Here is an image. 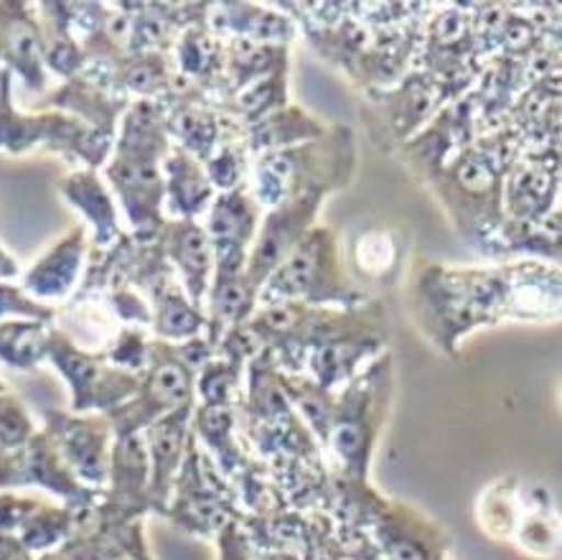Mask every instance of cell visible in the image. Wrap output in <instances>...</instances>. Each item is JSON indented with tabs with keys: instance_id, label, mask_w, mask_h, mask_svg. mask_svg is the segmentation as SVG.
I'll return each mask as SVG.
<instances>
[{
	"instance_id": "7c38bea8",
	"label": "cell",
	"mask_w": 562,
	"mask_h": 560,
	"mask_svg": "<svg viewBox=\"0 0 562 560\" xmlns=\"http://www.w3.org/2000/svg\"><path fill=\"white\" fill-rule=\"evenodd\" d=\"M229 502L232 500L224 494L220 479L209 469L202 446L191 434L187 459L176 477L166 515L191 535H214L232 523Z\"/></svg>"
},
{
	"instance_id": "f1b7e54d",
	"label": "cell",
	"mask_w": 562,
	"mask_h": 560,
	"mask_svg": "<svg viewBox=\"0 0 562 560\" xmlns=\"http://www.w3.org/2000/svg\"><path fill=\"white\" fill-rule=\"evenodd\" d=\"M38 26H42V49L44 67L64 79L77 77L85 69V52L71 36L64 3H38L36 5Z\"/></svg>"
},
{
	"instance_id": "7bdbcfd3",
	"label": "cell",
	"mask_w": 562,
	"mask_h": 560,
	"mask_svg": "<svg viewBox=\"0 0 562 560\" xmlns=\"http://www.w3.org/2000/svg\"><path fill=\"white\" fill-rule=\"evenodd\" d=\"M19 276H21L19 260H15L13 255L5 250L3 243H0V280H5V283H11V280L19 278Z\"/></svg>"
},
{
	"instance_id": "8fae6325",
	"label": "cell",
	"mask_w": 562,
	"mask_h": 560,
	"mask_svg": "<svg viewBox=\"0 0 562 560\" xmlns=\"http://www.w3.org/2000/svg\"><path fill=\"white\" fill-rule=\"evenodd\" d=\"M384 329H387V322H384L382 303L367 301L347 329L328 336L311 351L306 359L311 380L328 392L347 385L351 378H357L361 365H369L380 355Z\"/></svg>"
},
{
	"instance_id": "ac0fdd59",
	"label": "cell",
	"mask_w": 562,
	"mask_h": 560,
	"mask_svg": "<svg viewBox=\"0 0 562 560\" xmlns=\"http://www.w3.org/2000/svg\"><path fill=\"white\" fill-rule=\"evenodd\" d=\"M257 288L247 276L245 258L214 260V276L206 291V329L204 336L216 351L222 336L235 326L250 322L257 309Z\"/></svg>"
},
{
	"instance_id": "f6af8a7d",
	"label": "cell",
	"mask_w": 562,
	"mask_h": 560,
	"mask_svg": "<svg viewBox=\"0 0 562 560\" xmlns=\"http://www.w3.org/2000/svg\"><path fill=\"white\" fill-rule=\"evenodd\" d=\"M3 390H8V388L3 385V382H0V392H3Z\"/></svg>"
},
{
	"instance_id": "7a4b0ae2",
	"label": "cell",
	"mask_w": 562,
	"mask_h": 560,
	"mask_svg": "<svg viewBox=\"0 0 562 560\" xmlns=\"http://www.w3.org/2000/svg\"><path fill=\"white\" fill-rule=\"evenodd\" d=\"M166 108L158 100H133L117 123L104 179L123 206L131 235L154 239L168 222L164 212V158L171 150Z\"/></svg>"
},
{
	"instance_id": "ba28073f",
	"label": "cell",
	"mask_w": 562,
	"mask_h": 560,
	"mask_svg": "<svg viewBox=\"0 0 562 560\" xmlns=\"http://www.w3.org/2000/svg\"><path fill=\"white\" fill-rule=\"evenodd\" d=\"M46 362L61 374L71 392V413H110L138 390L140 374L112 367L102 351L82 349L64 329H49Z\"/></svg>"
},
{
	"instance_id": "484cf974",
	"label": "cell",
	"mask_w": 562,
	"mask_h": 560,
	"mask_svg": "<svg viewBox=\"0 0 562 560\" xmlns=\"http://www.w3.org/2000/svg\"><path fill=\"white\" fill-rule=\"evenodd\" d=\"M291 49L280 44H257L245 38H227L224 42V71H222V94L227 102L232 94L257 79L285 71L291 61ZM222 102V105H224ZM220 105V108H222Z\"/></svg>"
},
{
	"instance_id": "4316f807",
	"label": "cell",
	"mask_w": 562,
	"mask_h": 560,
	"mask_svg": "<svg viewBox=\"0 0 562 560\" xmlns=\"http://www.w3.org/2000/svg\"><path fill=\"white\" fill-rule=\"evenodd\" d=\"M326 131L328 125L324 120L313 117L303 108L288 102L285 108L272 112V115L260 120V123L245 127L243 146L250 154V158H255L260 154H270V150L299 146V143L318 138Z\"/></svg>"
},
{
	"instance_id": "ffe728a7",
	"label": "cell",
	"mask_w": 562,
	"mask_h": 560,
	"mask_svg": "<svg viewBox=\"0 0 562 560\" xmlns=\"http://www.w3.org/2000/svg\"><path fill=\"white\" fill-rule=\"evenodd\" d=\"M260 217L262 206L257 204L247 183L229 191H216L214 202L206 210V222L202 224L209 243H212L214 260H247L257 227H260Z\"/></svg>"
},
{
	"instance_id": "60d3db41",
	"label": "cell",
	"mask_w": 562,
	"mask_h": 560,
	"mask_svg": "<svg viewBox=\"0 0 562 560\" xmlns=\"http://www.w3.org/2000/svg\"><path fill=\"white\" fill-rule=\"evenodd\" d=\"M42 500L31 497H15L11 492L0 494V538H15L26 517L36 509Z\"/></svg>"
},
{
	"instance_id": "5b68a950",
	"label": "cell",
	"mask_w": 562,
	"mask_h": 560,
	"mask_svg": "<svg viewBox=\"0 0 562 560\" xmlns=\"http://www.w3.org/2000/svg\"><path fill=\"white\" fill-rule=\"evenodd\" d=\"M115 135L82 123L69 112L44 108L23 112L13 102V75L0 69V154L26 156L34 150L67 158L69 164L98 171L108 164Z\"/></svg>"
},
{
	"instance_id": "8d00e7d4",
	"label": "cell",
	"mask_w": 562,
	"mask_h": 560,
	"mask_svg": "<svg viewBox=\"0 0 562 560\" xmlns=\"http://www.w3.org/2000/svg\"><path fill=\"white\" fill-rule=\"evenodd\" d=\"M252 158L243 146V138L222 143L212 156L204 161V171L212 181L214 191H229L245 187L247 173H250Z\"/></svg>"
},
{
	"instance_id": "f35d334b",
	"label": "cell",
	"mask_w": 562,
	"mask_h": 560,
	"mask_svg": "<svg viewBox=\"0 0 562 560\" xmlns=\"http://www.w3.org/2000/svg\"><path fill=\"white\" fill-rule=\"evenodd\" d=\"M36 423L11 390L0 392V448L21 451L36 436Z\"/></svg>"
},
{
	"instance_id": "83f0119b",
	"label": "cell",
	"mask_w": 562,
	"mask_h": 560,
	"mask_svg": "<svg viewBox=\"0 0 562 560\" xmlns=\"http://www.w3.org/2000/svg\"><path fill=\"white\" fill-rule=\"evenodd\" d=\"M150 303V332L154 339L168 341V344H181L194 339V336L204 334L206 329V316L202 309H196L189 301L187 291H183L179 278L166 280L164 285H158L154 293L148 295Z\"/></svg>"
},
{
	"instance_id": "4fadbf2b",
	"label": "cell",
	"mask_w": 562,
	"mask_h": 560,
	"mask_svg": "<svg viewBox=\"0 0 562 560\" xmlns=\"http://www.w3.org/2000/svg\"><path fill=\"white\" fill-rule=\"evenodd\" d=\"M560 154L558 148L521 150L502 181V217L542 222L558 214Z\"/></svg>"
},
{
	"instance_id": "9c48e42d",
	"label": "cell",
	"mask_w": 562,
	"mask_h": 560,
	"mask_svg": "<svg viewBox=\"0 0 562 560\" xmlns=\"http://www.w3.org/2000/svg\"><path fill=\"white\" fill-rule=\"evenodd\" d=\"M194 378L196 374L181 362L173 344L160 339L150 341L148 367L140 374L135 395L117 405L115 411L104 413L112 426V436H138L150 423L191 403L194 400Z\"/></svg>"
},
{
	"instance_id": "d590c367",
	"label": "cell",
	"mask_w": 562,
	"mask_h": 560,
	"mask_svg": "<svg viewBox=\"0 0 562 560\" xmlns=\"http://www.w3.org/2000/svg\"><path fill=\"white\" fill-rule=\"evenodd\" d=\"M521 515V490L512 479L488 486L479 502V523L496 540H512Z\"/></svg>"
},
{
	"instance_id": "ab89813d",
	"label": "cell",
	"mask_w": 562,
	"mask_h": 560,
	"mask_svg": "<svg viewBox=\"0 0 562 560\" xmlns=\"http://www.w3.org/2000/svg\"><path fill=\"white\" fill-rule=\"evenodd\" d=\"M5 318H34V322L54 324L56 309L34 301L23 293L21 285L0 280V322H5Z\"/></svg>"
},
{
	"instance_id": "836d02e7",
	"label": "cell",
	"mask_w": 562,
	"mask_h": 560,
	"mask_svg": "<svg viewBox=\"0 0 562 560\" xmlns=\"http://www.w3.org/2000/svg\"><path fill=\"white\" fill-rule=\"evenodd\" d=\"M77 527V509L54 507V504L38 502L36 509L26 517V523L21 525V530L15 533V540L21 542V548L26 553H52L54 548H59L64 540L75 533Z\"/></svg>"
},
{
	"instance_id": "30bf717a",
	"label": "cell",
	"mask_w": 562,
	"mask_h": 560,
	"mask_svg": "<svg viewBox=\"0 0 562 560\" xmlns=\"http://www.w3.org/2000/svg\"><path fill=\"white\" fill-rule=\"evenodd\" d=\"M44 434L52 438L61 461L87 490L102 492L108 484L110 451H112V426L102 413H44Z\"/></svg>"
},
{
	"instance_id": "f546056e",
	"label": "cell",
	"mask_w": 562,
	"mask_h": 560,
	"mask_svg": "<svg viewBox=\"0 0 562 560\" xmlns=\"http://www.w3.org/2000/svg\"><path fill=\"white\" fill-rule=\"evenodd\" d=\"M191 434L214 453L222 474H237L243 467V453L235 444V407L194 403Z\"/></svg>"
},
{
	"instance_id": "4dcf8cb0",
	"label": "cell",
	"mask_w": 562,
	"mask_h": 560,
	"mask_svg": "<svg viewBox=\"0 0 562 560\" xmlns=\"http://www.w3.org/2000/svg\"><path fill=\"white\" fill-rule=\"evenodd\" d=\"M52 324L34 318L0 322V365L19 372H36L46 362Z\"/></svg>"
},
{
	"instance_id": "6da1fadb",
	"label": "cell",
	"mask_w": 562,
	"mask_h": 560,
	"mask_svg": "<svg viewBox=\"0 0 562 560\" xmlns=\"http://www.w3.org/2000/svg\"><path fill=\"white\" fill-rule=\"evenodd\" d=\"M413 314L446 355H456L465 334L504 318L550 322L560 316L555 266L517 262L494 270L425 266L415 273Z\"/></svg>"
},
{
	"instance_id": "7402d4cb",
	"label": "cell",
	"mask_w": 562,
	"mask_h": 560,
	"mask_svg": "<svg viewBox=\"0 0 562 560\" xmlns=\"http://www.w3.org/2000/svg\"><path fill=\"white\" fill-rule=\"evenodd\" d=\"M59 194L92 227L90 247H94V250H104V247L115 245L123 237L125 229L120 227L115 197H112V191L98 171H92V168H75V171H69L59 181Z\"/></svg>"
},
{
	"instance_id": "d4e9b609",
	"label": "cell",
	"mask_w": 562,
	"mask_h": 560,
	"mask_svg": "<svg viewBox=\"0 0 562 560\" xmlns=\"http://www.w3.org/2000/svg\"><path fill=\"white\" fill-rule=\"evenodd\" d=\"M131 102L133 100H127L115 90H110V87L100 85L98 79L77 75L71 79H64L59 90H54L49 98H46V108L69 112V115L79 117L82 123L98 127V131L108 135H115L120 117H123V112Z\"/></svg>"
},
{
	"instance_id": "603a6c76",
	"label": "cell",
	"mask_w": 562,
	"mask_h": 560,
	"mask_svg": "<svg viewBox=\"0 0 562 560\" xmlns=\"http://www.w3.org/2000/svg\"><path fill=\"white\" fill-rule=\"evenodd\" d=\"M19 456L23 486H42V490L52 492L54 497L64 500V504L71 509L92 507L102 497V492L87 490L85 484L77 482L44 430H36V436L21 448Z\"/></svg>"
},
{
	"instance_id": "52a82bcc",
	"label": "cell",
	"mask_w": 562,
	"mask_h": 560,
	"mask_svg": "<svg viewBox=\"0 0 562 560\" xmlns=\"http://www.w3.org/2000/svg\"><path fill=\"white\" fill-rule=\"evenodd\" d=\"M507 168L479 143H469L446 158L428 179L451 217L456 232L484 247L502 222V181Z\"/></svg>"
},
{
	"instance_id": "9a60e30c",
	"label": "cell",
	"mask_w": 562,
	"mask_h": 560,
	"mask_svg": "<svg viewBox=\"0 0 562 560\" xmlns=\"http://www.w3.org/2000/svg\"><path fill=\"white\" fill-rule=\"evenodd\" d=\"M194 403L196 400H191L179 411L164 415L140 434L150 467V509L158 512V515H166L176 477H179L181 463L187 459Z\"/></svg>"
},
{
	"instance_id": "8992f818",
	"label": "cell",
	"mask_w": 562,
	"mask_h": 560,
	"mask_svg": "<svg viewBox=\"0 0 562 560\" xmlns=\"http://www.w3.org/2000/svg\"><path fill=\"white\" fill-rule=\"evenodd\" d=\"M392 357L382 351L334 397L326 441L349 482H367L374 444L392 397Z\"/></svg>"
},
{
	"instance_id": "1f68e13d",
	"label": "cell",
	"mask_w": 562,
	"mask_h": 560,
	"mask_svg": "<svg viewBox=\"0 0 562 560\" xmlns=\"http://www.w3.org/2000/svg\"><path fill=\"white\" fill-rule=\"evenodd\" d=\"M288 105V69L276 71V75L257 79V82L243 87L220 108L239 131L260 123L272 112Z\"/></svg>"
},
{
	"instance_id": "d6986e66",
	"label": "cell",
	"mask_w": 562,
	"mask_h": 560,
	"mask_svg": "<svg viewBox=\"0 0 562 560\" xmlns=\"http://www.w3.org/2000/svg\"><path fill=\"white\" fill-rule=\"evenodd\" d=\"M158 243L189 301L204 311L206 291L214 276V250L202 224L194 220H168L158 232Z\"/></svg>"
},
{
	"instance_id": "e575fe53",
	"label": "cell",
	"mask_w": 562,
	"mask_h": 560,
	"mask_svg": "<svg viewBox=\"0 0 562 560\" xmlns=\"http://www.w3.org/2000/svg\"><path fill=\"white\" fill-rule=\"evenodd\" d=\"M245 370V365L214 351V357L209 359L194 378V395L199 397V405L237 407L239 400H243L239 392H243Z\"/></svg>"
},
{
	"instance_id": "d6a6232c",
	"label": "cell",
	"mask_w": 562,
	"mask_h": 560,
	"mask_svg": "<svg viewBox=\"0 0 562 560\" xmlns=\"http://www.w3.org/2000/svg\"><path fill=\"white\" fill-rule=\"evenodd\" d=\"M512 540L529 556L552 558L558 553V523L548 492L529 490V494H521V515Z\"/></svg>"
},
{
	"instance_id": "e0dca14e",
	"label": "cell",
	"mask_w": 562,
	"mask_h": 560,
	"mask_svg": "<svg viewBox=\"0 0 562 560\" xmlns=\"http://www.w3.org/2000/svg\"><path fill=\"white\" fill-rule=\"evenodd\" d=\"M0 69L19 75L34 92H44L49 85L36 5L0 3Z\"/></svg>"
},
{
	"instance_id": "3957f363",
	"label": "cell",
	"mask_w": 562,
	"mask_h": 560,
	"mask_svg": "<svg viewBox=\"0 0 562 560\" xmlns=\"http://www.w3.org/2000/svg\"><path fill=\"white\" fill-rule=\"evenodd\" d=\"M355 171V133L347 125H328V131L318 138L255 156L247 187L257 204L272 210L311 191L328 197L347 189Z\"/></svg>"
},
{
	"instance_id": "b9f144b4",
	"label": "cell",
	"mask_w": 562,
	"mask_h": 560,
	"mask_svg": "<svg viewBox=\"0 0 562 560\" xmlns=\"http://www.w3.org/2000/svg\"><path fill=\"white\" fill-rule=\"evenodd\" d=\"M23 486L21 477V456L19 451H3L0 448V492Z\"/></svg>"
},
{
	"instance_id": "2e32d148",
	"label": "cell",
	"mask_w": 562,
	"mask_h": 560,
	"mask_svg": "<svg viewBox=\"0 0 562 560\" xmlns=\"http://www.w3.org/2000/svg\"><path fill=\"white\" fill-rule=\"evenodd\" d=\"M87 255H90V232L77 224L23 273V293L46 306H52V301H67L82 283Z\"/></svg>"
},
{
	"instance_id": "5bb4252c",
	"label": "cell",
	"mask_w": 562,
	"mask_h": 560,
	"mask_svg": "<svg viewBox=\"0 0 562 560\" xmlns=\"http://www.w3.org/2000/svg\"><path fill=\"white\" fill-rule=\"evenodd\" d=\"M326 194L311 191V194L295 197L291 202L272 206L257 227L255 243L247 253V276L260 288L268 276L276 270L285 255L301 243L311 227H316V217Z\"/></svg>"
},
{
	"instance_id": "44dd1931",
	"label": "cell",
	"mask_w": 562,
	"mask_h": 560,
	"mask_svg": "<svg viewBox=\"0 0 562 560\" xmlns=\"http://www.w3.org/2000/svg\"><path fill=\"white\" fill-rule=\"evenodd\" d=\"M202 23L214 36L245 38L257 44L291 46L295 38L293 19L276 8L247 5V3H204Z\"/></svg>"
},
{
	"instance_id": "74e56055",
	"label": "cell",
	"mask_w": 562,
	"mask_h": 560,
	"mask_svg": "<svg viewBox=\"0 0 562 560\" xmlns=\"http://www.w3.org/2000/svg\"><path fill=\"white\" fill-rule=\"evenodd\" d=\"M150 341H154V336H150L148 329H140V326H120V329L112 334L108 347L100 351L112 367H117V370L143 374L148 367Z\"/></svg>"
},
{
	"instance_id": "ee69618b",
	"label": "cell",
	"mask_w": 562,
	"mask_h": 560,
	"mask_svg": "<svg viewBox=\"0 0 562 560\" xmlns=\"http://www.w3.org/2000/svg\"><path fill=\"white\" fill-rule=\"evenodd\" d=\"M125 560H150V556L148 558H125Z\"/></svg>"
},
{
	"instance_id": "277c9868",
	"label": "cell",
	"mask_w": 562,
	"mask_h": 560,
	"mask_svg": "<svg viewBox=\"0 0 562 560\" xmlns=\"http://www.w3.org/2000/svg\"><path fill=\"white\" fill-rule=\"evenodd\" d=\"M270 303H306L321 309L364 306L367 295L351 283L341 266L334 229L311 227L285 255L257 293V306Z\"/></svg>"
},
{
	"instance_id": "cb8c5ba5",
	"label": "cell",
	"mask_w": 562,
	"mask_h": 560,
	"mask_svg": "<svg viewBox=\"0 0 562 560\" xmlns=\"http://www.w3.org/2000/svg\"><path fill=\"white\" fill-rule=\"evenodd\" d=\"M160 168H164V212L168 210L171 214L168 220L196 222L206 214L216 191L204 171V164L179 146H171Z\"/></svg>"
}]
</instances>
